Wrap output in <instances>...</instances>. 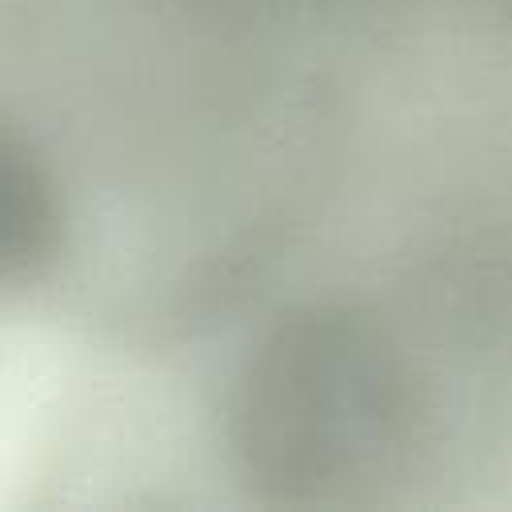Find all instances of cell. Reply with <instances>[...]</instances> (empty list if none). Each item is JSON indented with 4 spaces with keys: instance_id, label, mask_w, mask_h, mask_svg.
<instances>
[{
    "instance_id": "obj_2",
    "label": "cell",
    "mask_w": 512,
    "mask_h": 512,
    "mask_svg": "<svg viewBox=\"0 0 512 512\" xmlns=\"http://www.w3.org/2000/svg\"><path fill=\"white\" fill-rule=\"evenodd\" d=\"M64 244V196L40 148L0 120V288L36 280Z\"/></svg>"
},
{
    "instance_id": "obj_1",
    "label": "cell",
    "mask_w": 512,
    "mask_h": 512,
    "mask_svg": "<svg viewBox=\"0 0 512 512\" xmlns=\"http://www.w3.org/2000/svg\"><path fill=\"white\" fill-rule=\"evenodd\" d=\"M408 416V384L380 332L340 308H300L244 356L228 440L268 500L328 504L384 476Z\"/></svg>"
}]
</instances>
